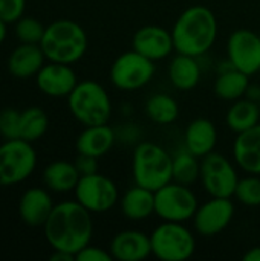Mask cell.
Here are the masks:
<instances>
[{
	"label": "cell",
	"instance_id": "6da1fadb",
	"mask_svg": "<svg viewBox=\"0 0 260 261\" xmlns=\"http://www.w3.org/2000/svg\"><path fill=\"white\" fill-rule=\"evenodd\" d=\"M92 213L77 200L61 202L54 206L49 219L43 225L44 237L54 251L77 255L90 245L93 236Z\"/></svg>",
	"mask_w": 260,
	"mask_h": 261
},
{
	"label": "cell",
	"instance_id": "7a4b0ae2",
	"mask_svg": "<svg viewBox=\"0 0 260 261\" xmlns=\"http://www.w3.org/2000/svg\"><path fill=\"white\" fill-rule=\"evenodd\" d=\"M175 50L178 54L201 57L207 54L218 38V20L215 12L204 5L184 9L172 28Z\"/></svg>",
	"mask_w": 260,
	"mask_h": 261
},
{
	"label": "cell",
	"instance_id": "3957f363",
	"mask_svg": "<svg viewBox=\"0 0 260 261\" xmlns=\"http://www.w3.org/2000/svg\"><path fill=\"white\" fill-rule=\"evenodd\" d=\"M40 47L46 60L63 64H74L87 50V34L77 21L57 20L46 26Z\"/></svg>",
	"mask_w": 260,
	"mask_h": 261
},
{
	"label": "cell",
	"instance_id": "277c9868",
	"mask_svg": "<svg viewBox=\"0 0 260 261\" xmlns=\"http://www.w3.org/2000/svg\"><path fill=\"white\" fill-rule=\"evenodd\" d=\"M132 174L136 185L158 191L173 180V156L155 142H139L133 150Z\"/></svg>",
	"mask_w": 260,
	"mask_h": 261
},
{
	"label": "cell",
	"instance_id": "5b68a950",
	"mask_svg": "<svg viewBox=\"0 0 260 261\" xmlns=\"http://www.w3.org/2000/svg\"><path fill=\"white\" fill-rule=\"evenodd\" d=\"M67 107L72 116L84 127L107 124L112 116V102L107 90L92 80L75 86L67 96Z\"/></svg>",
	"mask_w": 260,
	"mask_h": 261
},
{
	"label": "cell",
	"instance_id": "8992f818",
	"mask_svg": "<svg viewBox=\"0 0 260 261\" xmlns=\"http://www.w3.org/2000/svg\"><path fill=\"white\" fill-rule=\"evenodd\" d=\"M152 255L161 261H185L196 251L193 232L178 222H162L150 234Z\"/></svg>",
	"mask_w": 260,
	"mask_h": 261
},
{
	"label": "cell",
	"instance_id": "52a82bcc",
	"mask_svg": "<svg viewBox=\"0 0 260 261\" xmlns=\"http://www.w3.org/2000/svg\"><path fill=\"white\" fill-rule=\"evenodd\" d=\"M37 167L32 142L5 139L0 145V187H11L26 180Z\"/></svg>",
	"mask_w": 260,
	"mask_h": 261
},
{
	"label": "cell",
	"instance_id": "ba28073f",
	"mask_svg": "<svg viewBox=\"0 0 260 261\" xmlns=\"http://www.w3.org/2000/svg\"><path fill=\"white\" fill-rule=\"evenodd\" d=\"M198 199L188 185L169 182L155 191V214L162 222L185 223L198 210Z\"/></svg>",
	"mask_w": 260,
	"mask_h": 261
},
{
	"label": "cell",
	"instance_id": "9c48e42d",
	"mask_svg": "<svg viewBox=\"0 0 260 261\" xmlns=\"http://www.w3.org/2000/svg\"><path fill=\"white\" fill-rule=\"evenodd\" d=\"M155 75V61L136 50H127L115 58L110 66L112 84L126 92L143 89Z\"/></svg>",
	"mask_w": 260,
	"mask_h": 261
},
{
	"label": "cell",
	"instance_id": "30bf717a",
	"mask_svg": "<svg viewBox=\"0 0 260 261\" xmlns=\"http://www.w3.org/2000/svg\"><path fill=\"white\" fill-rule=\"evenodd\" d=\"M201 182L210 197H228L234 196L239 176L234 164L221 153L211 151L201 162Z\"/></svg>",
	"mask_w": 260,
	"mask_h": 261
},
{
	"label": "cell",
	"instance_id": "8fae6325",
	"mask_svg": "<svg viewBox=\"0 0 260 261\" xmlns=\"http://www.w3.org/2000/svg\"><path fill=\"white\" fill-rule=\"evenodd\" d=\"M74 191L75 200L90 213H107L120 202L116 184L100 173L81 176Z\"/></svg>",
	"mask_w": 260,
	"mask_h": 261
},
{
	"label": "cell",
	"instance_id": "7c38bea8",
	"mask_svg": "<svg viewBox=\"0 0 260 261\" xmlns=\"http://www.w3.org/2000/svg\"><path fill=\"white\" fill-rule=\"evenodd\" d=\"M227 55L231 66L248 76L260 72V37L251 29H236L227 41Z\"/></svg>",
	"mask_w": 260,
	"mask_h": 261
},
{
	"label": "cell",
	"instance_id": "4fadbf2b",
	"mask_svg": "<svg viewBox=\"0 0 260 261\" xmlns=\"http://www.w3.org/2000/svg\"><path fill=\"white\" fill-rule=\"evenodd\" d=\"M234 217V203L228 197H211L198 206L193 216V228L202 237H213L228 228Z\"/></svg>",
	"mask_w": 260,
	"mask_h": 261
},
{
	"label": "cell",
	"instance_id": "5bb4252c",
	"mask_svg": "<svg viewBox=\"0 0 260 261\" xmlns=\"http://www.w3.org/2000/svg\"><path fill=\"white\" fill-rule=\"evenodd\" d=\"M132 49L152 61L164 60L175 50L172 31L158 24H146L133 34Z\"/></svg>",
	"mask_w": 260,
	"mask_h": 261
},
{
	"label": "cell",
	"instance_id": "9a60e30c",
	"mask_svg": "<svg viewBox=\"0 0 260 261\" xmlns=\"http://www.w3.org/2000/svg\"><path fill=\"white\" fill-rule=\"evenodd\" d=\"M35 81L40 92L52 98L69 96L78 84L77 73L70 67V64L54 61H49L38 70V73L35 75Z\"/></svg>",
	"mask_w": 260,
	"mask_h": 261
},
{
	"label": "cell",
	"instance_id": "2e32d148",
	"mask_svg": "<svg viewBox=\"0 0 260 261\" xmlns=\"http://www.w3.org/2000/svg\"><path fill=\"white\" fill-rule=\"evenodd\" d=\"M109 252L118 261H143L152 255L150 236L136 229H126L110 242Z\"/></svg>",
	"mask_w": 260,
	"mask_h": 261
},
{
	"label": "cell",
	"instance_id": "e0dca14e",
	"mask_svg": "<svg viewBox=\"0 0 260 261\" xmlns=\"http://www.w3.org/2000/svg\"><path fill=\"white\" fill-rule=\"evenodd\" d=\"M54 202L51 194L43 188H29L23 193L18 202V213L21 220L32 228L43 226L49 219Z\"/></svg>",
	"mask_w": 260,
	"mask_h": 261
},
{
	"label": "cell",
	"instance_id": "ac0fdd59",
	"mask_svg": "<svg viewBox=\"0 0 260 261\" xmlns=\"http://www.w3.org/2000/svg\"><path fill=\"white\" fill-rule=\"evenodd\" d=\"M233 156L247 174L260 176V122L238 135L233 144Z\"/></svg>",
	"mask_w": 260,
	"mask_h": 261
},
{
	"label": "cell",
	"instance_id": "d6986e66",
	"mask_svg": "<svg viewBox=\"0 0 260 261\" xmlns=\"http://www.w3.org/2000/svg\"><path fill=\"white\" fill-rule=\"evenodd\" d=\"M44 54L40 44L20 43L8 58V69L12 76L26 80L38 73L44 66Z\"/></svg>",
	"mask_w": 260,
	"mask_h": 261
},
{
	"label": "cell",
	"instance_id": "ffe728a7",
	"mask_svg": "<svg viewBox=\"0 0 260 261\" xmlns=\"http://www.w3.org/2000/svg\"><path fill=\"white\" fill-rule=\"evenodd\" d=\"M116 141L115 130L107 124L86 127L77 138L75 147L78 154H87L93 158H103L107 154Z\"/></svg>",
	"mask_w": 260,
	"mask_h": 261
},
{
	"label": "cell",
	"instance_id": "44dd1931",
	"mask_svg": "<svg viewBox=\"0 0 260 261\" xmlns=\"http://www.w3.org/2000/svg\"><path fill=\"white\" fill-rule=\"evenodd\" d=\"M185 148L192 151L199 159L205 158L211 151H215V147L218 144V130L216 125L205 118L193 119L184 136Z\"/></svg>",
	"mask_w": 260,
	"mask_h": 261
},
{
	"label": "cell",
	"instance_id": "7402d4cb",
	"mask_svg": "<svg viewBox=\"0 0 260 261\" xmlns=\"http://www.w3.org/2000/svg\"><path fill=\"white\" fill-rule=\"evenodd\" d=\"M121 213L126 219L139 222L155 214V191L135 184L120 199Z\"/></svg>",
	"mask_w": 260,
	"mask_h": 261
},
{
	"label": "cell",
	"instance_id": "603a6c76",
	"mask_svg": "<svg viewBox=\"0 0 260 261\" xmlns=\"http://www.w3.org/2000/svg\"><path fill=\"white\" fill-rule=\"evenodd\" d=\"M169 80L178 90H192L201 80V66L196 57L178 54L169 64Z\"/></svg>",
	"mask_w": 260,
	"mask_h": 261
},
{
	"label": "cell",
	"instance_id": "cb8c5ba5",
	"mask_svg": "<svg viewBox=\"0 0 260 261\" xmlns=\"http://www.w3.org/2000/svg\"><path fill=\"white\" fill-rule=\"evenodd\" d=\"M80 173L74 162L67 161H55L51 162L43 171V182L48 190L54 193H69L74 191L78 180Z\"/></svg>",
	"mask_w": 260,
	"mask_h": 261
},
{
	"label": "cell",
	"instance_id": "d4e9b609",
	"mask_svg": "<svg viewBox=\"0 0 260 261\" xmlns=\"http://www.w3.org/2000/svg\"><path fill=\"white\" fill-rule=\"evenodd\" d=\"M248 84H250V76L234 69L228 61V67L219 69L218 78L215 81V93L219 99L236 101L245 96Z\"/></svg>",
	"mask_w": 260,
	"mask_h": 261
},
{
	"label": "cell",
	"instance_id": "484cf974",
	"mask_svg": "<svg viewBox=\"0 0 260 261\" xmlns=\"http://www.w3.org/2000/svg\"><path fill=\"white\" fill-rule=\"evenodd\" d=\"M227 127L236 135L244 133L260 122V106L248 98L233 101L227 112Z\"/></svg>",
	"mask_w": 260,
	"mask_h": 261
},
{
	"label": "cell",
	"instance_id": "4316f807",
	"mask_svg": "<svg viewBox=\"0 0 260 261\" xmlns=\"http://www.w3.org/2000/svg\"><path fill=\"white\" fill-rule=\"evenodd\" d=\"M146 115L150 121L161 125L173 124L179 116V106L176 99L167 93L152 95L146 102Z\"/></svg>",
	"mask_w": 260,
	"mask_h": 261
},
{
	"label": "cell",
	"instance_id": "83f0119b",
	"mask_svg": "<svg viewBox=\"0 0 260 261\" xmlns=\"http://www.w3.org/2000/svg\"><path fill=\"white\" fill-rule=\"evenodd\" d=\"M199 158L188 151L185 147L173 156V182L182 185H193L201 177Z\"/></svg>",
	"mask_w": 260,
	"mask_h": 261
},
{
	"label": "cell",
	"instance_id": "f1b7e54d",
	"mask_svg": "<svg viewBox=\"0 0 260 261\" xmlns=\"http://www.w3.org/2000/svg\"><path fill=\"white\" fill-rule=\"evenodd\" d=\"M49 127L48 115L40 107H29L20 112V139L34 142L40 139Z\"/></svg>",
	"mask_w": 260,
	"mask_h": 261
},
{
	"label": "cell",
	"instance_id": "f546056e",
	"mask_svg": "<svg viewBox=\"0 0 260 261\" xmlns=\"http://www.w3.org/2000/svg\"><path fill=\"white\" fill-rule=\"evenodd\" d=\"M234 197L239 203L245 206H260V177L256 174H250L244 179H239Z\"/></svg>",
	"mask_w": 260,
	"mask_h": 261
},
{
	"label": "cell",
	"instance_id": "4dcf8cb0",
	"mask_svg": "<svg viewBox=\"0 0 260 261\" xmlns=\"http://www.w3.org/2000/svg\"><path fill=\"white\" fill-rule=\"evenodd\" d=\"M46 26H43L37 18L34 17H20L15 21V37L20 40V43H31V44H40L43 35H44Z\"/></svg>",
	"mask_w": 260,
	"mask_h": 261
},
{
	"label": "cell",
	"instance_id": "1f68e13d",
	"mask_svg": "<svg viewBox=\"0 0 260 261\" xmlns=\"http://www.w3.org/2000/svg\"><path fill=\"white\" fill-rule=\"evenodd\" d=\"M0 136L5 139H20V112L3 109L0 112Z\"/></svg>",
	"mask_w": 260,
	"mask_h": 261
},
{
	"label": "cell",
	"instance_id": "d6a6232c",
	"mask_svg": "<svg viewBox=\"0 0 260 261\" xmlns=\"http://www.w3.org/2000/svg\"><path fill=\"white\" fill-rule=\"evenodd\" d=\"M26 8V0H0V20L8 23H15L23 17Z\"/></svg>",
	"mask_w": 260,
	"mask_h": 261
},
{
	"label": "cell",
	"instance_id": "836d02e7",
	"mask_svg": "<svg viewBox=\"0 0 260 261\" xmlns=\"http://www.w3.org/2000/svg\"><path fill=\"white\" fill-rule=\"evenodd\" d=\"M112 258L113 257L109 251L92 245H87L75 255L77 261H112Z\"/></svg>",
	"mask_w": 260,
	"mask_h": 261
},
{
	"label": "cell",
	"instance_id": "e575fe53",
	"mask_svg": "<svg viewBox=\"0 0 260 261\" xmlns=\"http://www.w3.org/2000/svg\"><path fill=\"white\" fill-rule=\"evenodd\" d=\"M75 167L80 173V176H87V174H93L98 173V164H97V158L93 156H87V154H78V158L75 159Z\"/></svg>",
	"mask_w": 260,
	"mask_h": 261
},
{
	"label": "cell",
	"instance_id": "d590c367",
	"mask_svg": "<svg viewBox=\"0 0 260 261\" xmlns=\"http://www.w3.org/2000/svg\"><path fill=\"white\" fill-rule=\"evenodd\" d=\"M245 98L254 101V102H260V86L259 84H248L247 92H245Z\"/></svg>",
	"mask_w": 260,
	"mask_h": 261
},
{
	"label": "cell",
	"instance_id": "8d00e7d4",
	"mask_svg": "<svg viewBox=\"0 0 260 261\" xmlns=\"http://www.w3.org/2000/svg\"><path fill=\"white\" fill-rule=\"evenodd\" d=\"M75 260V255L63 252V251H54V254L51 255V261H72Z\"/></svg>",
	"mask_w": 260,
	"mask_h": 261
},
{
	"label": "cell",
	"instance_id": "74e56055",
	"mask_svg": "<svg viewBox=\"0 0 260 261\" xmlns=\"http://www.w3.org/2000/svg\"><path fill=\"white\" fill-rule=\"evenodd\" d=\"M245 261H260V246L251 248L245 255H244Z\"/></svg>",
	"mask_w": 260,
	"mask_h": 261
},
{
	"label": "cell",
	"instance_id": "f35d334b",
	"mask_svg": "<svg viewBox=\"0 0 260 261\" xmlns=\"http://www.w3.org/2000/svg\"><path fill=\"white\" fill-rule=\"evenodd\" d=\"M5 37H6V23L0 20V44L5 41Z\"/></svg>",
	"mask_w": 260,
	"mask_h": 261
},
{
	"label": "cell",
	"instance_id": "ab89813d",
	"mask_svg": "<svg viewBox=\"0 0 260 261\" xmlns=\"http://www.w3.org/2000/svg\"><path fill=\"white\" fill-rule=\"evenodd\" d=\"M257 34H259V37H260V29H259V32H257Z\"/></svg>",
	"mask_w": 260,
	"mask_h": 261
},
{
	"label": "cell",
	"instance_id": "60d3db41",
	"mask_svg": "<svg viewBox=\"0 0 260 261\" xmlns=\"http://www.w3.org/2000/svg\"><path fill=\"white\" fill-rule=\"evenodd\" d=\"M259 106H260V102H259Z\"/></svg>",
	"mask_w": 260,
	"mask_h": 261
},
{
	"label": "cell",
	"instance_id": "b9f144b4",
	"mask_svg": "<svg viewBox=\"0 0 260 261\" xmlns=\"http://www.w3.org/2000/svg\"><path fill=\"white\" fill-rule=\"evenodd\" d=\"M259 73H260V72H259Z\"/></svg>",
	"mask_w": 260,
	"mask_h": 261
}]
</instances>
